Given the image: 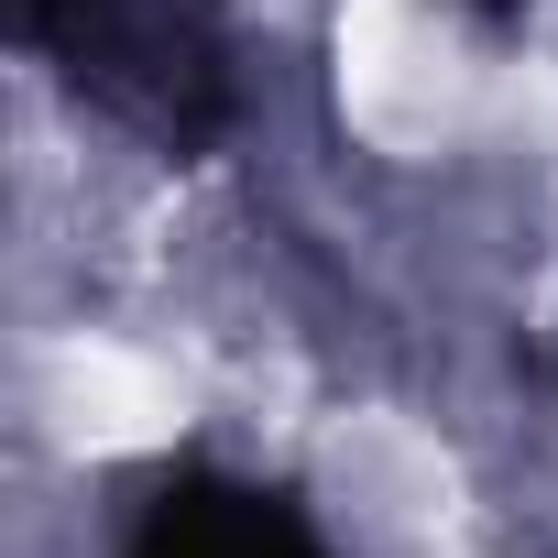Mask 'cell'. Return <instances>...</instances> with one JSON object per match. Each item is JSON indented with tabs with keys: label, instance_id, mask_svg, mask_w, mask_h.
Listing matches in <instances>:
<instances>
[{
	"label": "cell",
	"instance_id": "6da1fadb",
	"mask_svg": "<svg viewBox=\"0 0 558 558\" xmlns=\"http://www.w3.org/2000/svg\"><path fill=\"white\" fill-rule=\"evenodd\" d=\"M0 45L154 165H219L252 132V34L230 0H0Z\"/></svg>",
	"mask_w": 558,
	"mask_h": 558
},
{
	"label": "cell",
	"instance_id": "7a4b0ae2",
	"mask_svg": "<svg viewBox=\"0 0 558 558\" xmlns=\"http://www.w3.org/2000/svg\"><path fill=\"white\" fill-rule=\"evenodd\" d=\"M110 558H351V547L296 482L208 449H165L154 471H132L110 514Z\"/></svg>",
	"mask_w": 558,
	"mask_h": 558
},
{
	"label": "cell",
	"instance_id": "3957f363",
	"mask_svg": "<svg viewBox=\"0 0 558 558\" xmlns=\"http://www.w3.org/2000/svg\"><path fill=\"white\" fill-rule=\"evenodd\" d=\"M460 12H471V23H493V34H504V23H525V12H536V0H460Z\"/></svg>",
	"mask_w": 558,
	"mask_h": 558
},
{
	"label": "cell",
	"instance_id": "277c9868",
	"mask_svg": "<svg viewBox=\"0 0 558 558\" xmlns=\"http://www.w3.org/2000/svg\"><path fill=\"white\" fill-rule=\"evenodd\" d=\"M547 362H558V351H547Z\"/></svg>",
	"mask_w": 558,
	"mask_h": 558
}]
</instances>
